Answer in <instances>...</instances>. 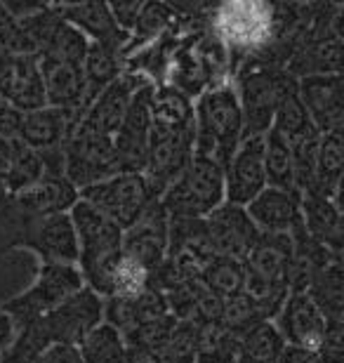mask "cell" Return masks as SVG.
Returning <instances> with one entry per match:
<instances>
[{"mask_svg": "<svg viewBox=\"0 0 344 363\" xmlns=\"http://www.w3.org/2000/svg\"><path fill=\"white\" fill-rule=\"evenodd\" d=\"M28 248L43 264H78V241L69 213L35 217L19 210L12 199H0V252Z\"/></svg>", "mask_w": 344, "mask_h": 363, "instance_id": "1", "label": "cell"}, {"mask_svg": "<svg viewBox=\"0 0 344 363\" xmlns=\"http://www.w3.org/2000/svg\"><path fill=\"white\" fill-rule=\"evenodd\" d=\"M73 231L78 241V272L85 288H90L101 300L111 297L113 269L121 257L123 231L111 220L99 215L90 203L80 201L69 210Z\"/></svg>", "mask_w": 344, "mask_h": 363, "instance_id": "2", "label": "cell"}, {"mask_svg": "<svg viewBox=\"0 0 344 363\" xmlns=\"http://www.w3.org/2000/svg\"><path fill=\"white\" fill-rule=\"evenodd\" d=\"M194 125V156L210 158L224 170L243 140V113L233 83H219L196 97Z\"/></svg>", "mask_w": 344, "mask_h": 363, "instance_id": "3", "label": "cell"}, {"mask_svg": "<svg viewBox=\"0 0 344 363\" xmlns=\"http://www.w3.org/2000/svg\"><path fill=\"white\" fill-rule=\"evenodd\" d=\"M233 76H236L233 90L243 113V137L267 135L272 130L276 108L295 78H290L283 67L257 55L245 57Z\"/></svg>", "mask_w": 344, "mask_h": 363, "instance_id": "4", "label": "cell"}, {"mask_svg": "<svg viewBox=\"0 0 344 363\" xmlns=\"http://www.w3.org/2000/svg\"><path fill=\"white\" fill-rule=\"evenodd\" d=\"M167 217L203 220L224 203V170L215 161L194 156L184 172L160 196Z\"/></svg>", "mask_w": 344, "mask_h": 363, "instance_id": "5", "label": "cell"}, {"mask_svg": "<svg viewBox=\"0 0 344 363\" xmlns=\"http://www.w3.org/2000/svg\"><path fill=\"white\" fill-rule=\"evenodd\" d=\"M80 288H85V283L76 264H43L33 286L12 300L0 302V307L10 314L14 330H19L33 323L35 318L45 316L55 307H60Z\"/></svg>", "mask_w": 344, "mask_h": 363, "instance_id": "6", "label": "cell"}, {"mask_svg": "<svg viewBox=\"0 0 344 363\" xmlns=\"http://www.w3.org/2000/svg\"><path fill=\"white\" fill-rule=\"evenodd\" d=\"M78 199L90 203L99 215L111 220L121 231H128L158 196L153 194L142 172H121L99 184L80 189Z\"/></svg>", "mask_w": 344, "mask_h": 363, "instance_id": "7", "label": "cell"}, {"mask_svg": "<svg viewBox=\"0 0 344 363\" xmlns=\"http://www.w3.org/2000/svg\"><path fill=\"white\" fill-rule=\"evenodd\" d=\"M196 125L192 128H172L160 125L151 121L149 147H146V161L142 175L149 182L153 194L163 196L174 179H177L194 158Z\"/></svg>", "mask_w": 344, "mask_h": 363, "instance_id": "8", "label": "cell"}, {"mask_svg": "<svg viewBox=\"0 0 344 363\" xmlns=\"http://www.w3.org/2000/svg\"><path fill=\"white\" fill-rule=\"evenodd\" d=\"M104 321V300L94 295L90 288H80L60 307L35 318V328L45 340V345H80L92 328Z\"/></svg>", "mask_w": 344, "mask_h": 363, "instance_id": "9", "label": "cell"}, {"mask_svg": "<svg viewBox=\"0 0 344 363\" xmlns=\"http://www.w3.org/2000/svg\"><path fill=\"white\" fill-rule=\"evenodd\" d=\"M62 151H64V177L78 191L85 186L99 184L104 179H111L123 172V165L113 149L111 137L71 133L69 140L62 144Z\"/></svg>", "mask_w": 344, "mask_h": 363, "instance_id": "10", "label": "cell"}, {"mask_svg": "<svg viewBox=\"0 0 344 363\" xmlns=\"http://www.w3.org/2000/svg\"><path fill=\"white\" fill-rule=\"evenodd\" d=\"M265 189V135L243 137L224 168V203L245 208Z\"/></svg>", "mask_w": 344, "mask_h": 363, "instance_id": "11", "label": "cell"}, {"mask_svg": "<svg viewBox=\"0 0 344 363\" xmlns=\"http://www.w3.org/2000/svg\"><path fill=\"white\" fill-rule=\"evenodd\" d=\"M153 83H144L135 92L126 116H123L118 130L113 135V149L118 154L123 172H142L146 161V147H149L151 133V97Z\"/></svg>", "mask_w": 344, "mask_h": 363, "instance_id": "12", "label": "cell"}, {"mask_svg": "<svg viewBox=\"0 0 344 363\" xmlns=\"http://www.w3.org/2000/svg\"><path fill=\"white\" fill-rule=\"evenodd\" d=\"M274 321L285 345L316 354L323 350L331 330V323L306 293H290Z\"/></svg>", "mask_w": 344, "mask_h": 363, "instance_id": "13", "label": "cell"}, {"mask_svg": "<svg viewBox=\"0 0 344 363\" xmlns=\"http://www.w3.org/2000/svg\"><path fill=\"white\" fill-rule=\"evenodd\" d=\"M144 83H149L144 76L139 74H130V71H123V74L116 78V81L109 85V88L101 90V94L92 101L90 108L85 111V116L80 118L73 133L80 135H97V137H111L118 130L123 116H126L130 101H133L135 92L142 88Z\"/></svg>", "mask_w": 344, "mask_h": 363, "instance_id": "14", "label": "cell"}, {"mask_svg": "<svg viewBox=\"0 0 344 363\" xmlns=\"http://www.w3.org/2000/svg\"><path fill=\"white\" fill-rule=\"evenodd\" d=\"M167 224H170V217L160 199H156L133 227L123 231L121 255L135 259L153 276V272L163 264L167 252Z\"/></svg>", "mask_w": 344, "mask_h": 363, "instance_id": "15", "label": "cell"}, {"mask_svg": "<svg viewBox=\"0 0 344 363\" xmlns=\"http://www.w3.org/2000/svg\"><path fill=\"white\" fill-rule=\"evenodd\" d=\"M203 220H206L210 248L215 257H231L243 262L260 238V229L248 217L245 208L231 206V203H222Z\"/></svg>", "mask_w": 344, "mask_h": 363, "instance_id": "16", "label": "cell"}, {"mask_svg": "<svg viewBox=\"0 0 344 363\" xmlns=\"http://www.w3.org/2000/svg\"><path fill=\"white\" fill-rule=\"evenodd\" d=\"M297 97L321 135H342L344 88L342 76H309L295 81Z\"/></svg>", "mask_w": 344, "mask_h": 363, "instance_id": "17", "label": "cell"}, {"mask_svg": "<svg viewBox=\"0 0 344 363\" xmlns=\"http://www.w3.org/2000/svg\"><path fill=\"white\" fill-rule=\"evenodd\" d=\"M248 217L262 234H285L295 236L304 231L302 220V194L283 191L267 186L245 206Z\"/></svg>", "mask_w": 344, "mask_h": 363, "instance_id": "18", "label": "cell"}, {"mask_svg": "<svg viewBox=\"0 0 344 363\" xmlns=\"http://www.w3.org/2000/svg\"><path fill=\"white\" fill-rule=\"evenodd\" d=\"M0 97L21 113L38 111V108L45 106L38 57H0Z\"/></svg>", "mask_w": 344, "mask_h": 363, "instance_id": "19", "label": "cell"}, {"mask_svg": "<svg viewBox=\"0 0 344 363\" xmlns=\"http://www.w3.org/2000/svg\"><path fill=\"white\" fill-rule=\"evenodd\" d=\"M52 10L94 45L113 50L121 57L126 52L130 33L116 24L106 3H52Z\"/></svg>", "mask_w": 344, "mask_h": 363, "instance_id": "20", "label": "cell"}, {"mask_svg": "<svg viewBox=\"0 0 344 363\" xmlns=\"http://www.w3.org/2000/svg\"><path fill=\"white\" fill-rule=\"evenodd\" d=\"M292 257V238L285 234H262L243 259L245 279L288 288V267Z\"/></svg>", "mask_w": 344, "mask_h": 363, "instance_id": "21", "label": "cell"}, {"mask_svg": "<svg viewBox=\"0 0 344 363\" xmlns=\"http://www.w3.org/2000/svg\"><path fill=\"white\" fill-rule=\"evenodd\" d=\"M76 113L69 108L43 106L38 111H28L21 116V128L17 140L33 151L62 149L69 135L76 130Z\"/></svg>", "mask_w": 344, "mask_h": 363, "instance_id": "22", "label": "cell"}, {"mask_svg": "<svg viewBox=\"0 0 344 363\" xmlns=\"http://www.w3.org/2000/svg\"><path fill=\"white\" fill-rule=\"evenodd\" d=\"M43 92H45V106L69 108L76 113V121L83 118V99H85V81L83 69L71 64L38 57Z\"/></svg>", "mask_w": 344, "mask_h": 363, "instance_id": "23", "label": "cell"}, {"mask_svg": "<svg viewBox=\"0 0 344 363\" xmlns=\"http://www.w3.org/2000/svg\"><path fill=\"white\" fill-rule=\"evenodd\" d=\"M304 231L311 241L333 252H342V210L340 203L323 194H302Z\"/></svg>", "mask_w": 344, "mask_h": 363, "instance_id": "24", "label": "cell"}, {"mask_svg": "<svg viewBox=\"0 0 344 363\" xmlns=\"http://www.w3.org/2000/svg\"><path fill=\"white\" fill-rule=\"evenodd\" d=\"M285 71L295 81L309 76H342V38L328 35L306 43L290 57Z\"/></svg>", "mask_w": 344, "mask_h": 363, "instance_id": "25", "label": "cell"}, {"mask_svg": "<svg viewBox=\"0 0 344 363\" xmlns=\"http://www.w3.org/2000/svg\"><path fill=\"white\" fill-rule=\"evenodd\" d=\"M19 210L35 217L64 215L78 203V189L67 177H48L24 194L10 196Z\"/></svg>", "mask_w": 344, "mask_h": 363, "instance_id": "26", "label": "cell"}, {"mask_svg": "<svg viewBox=\"0 0 344 363\" xmlns=\"http://www.w3.org/2000/svg\"><path fill=\"white\" fill-rule=\"evenodd\" d=\"M123 74V57L113 50L90 43L83 62V81H85V99H83V116L90 104L99 97L101 90L109 88L116 78Z\"/></svg>", "mask_w": 344, "mask_h": 363, "instance_id": "27", "label": "cell"}, {"mask_svg": "<svg viewBox=\"0 0 344 363\" xmlns=\"http://www.w3.org/2000/svg\"><path fill=\"white\" fill-rule=\"evenodd\" d=\"M179 14L174 12V7L170 3H142V10L137 14V21L130 31V40L128 48L123 52V60L130 55H135L137 50L146 48L149 43H153L158 35H163L167 28H170L174 21H177Z\"/></svg>", "mask_w": 344, "mask_h": 363, "instance_id": "28", "label": "cell"}, {"mask_svg": "<svg viewBox=\"0 0 344 363\" xmlns=\"http://www.w3.org/2000/svg\"><path fill=\"white\" fill-rule=\"evenodd\" d=\"M344 170L342 135H321L316 151V194H323L340 203V184Z\"/></svg>", "mask_w": 344, "mask_h": 363, "instance_id": "29", "label": "cell"}, {"mask_svg": "<svg viewBox=\"0 0 344 363\" xmlns=\"http://www.w3.org/2000/svg\"><path fill=\"white\" fill-rule=\"evenodd\" d=\"M306 295L321 309L328 323H342V259H335L314 276Z\"/></svg>", "mask_w": 344, "mask_h": 363, "instance_id": "30", "label": "cell"}, {"mask_svg": "<svg viewBox=\"0 0 344 363\" xmlns=\"http://www.w3.org/2000/svg\"><path fill=\"white\" fill-rule=\"evenodd\" d=\"M240 350V335L222 323L199 325L196 363H236Z\"/></svg>", "mask_w": 344, "mask_h": 363, "instance_id": "31", "label": "cell"}, {"mask_svg": "<svg viewBox=\"0 0 344 363\" xmlns=\"http://www.w3.org/2000/svg\"><path fill=\"white\" fill-rule=\"evenodd\" d=\"M272 130H276V133L288 142V147H292V144L302 142V140H306V137L318 133V130L314 128L309 113L304 111L302 101H299V97H297L295 83L290 85V90L285 92V97L281 99V104H278Z\"/></svg>", "mask_w": 344, "mask_h": 363, "instance_id": "32", "label": "cell"}, {"mask_svg": "<svg viewBox=\"0 0 344 363\" xmlns=\"http://www.w3.org/2000/svg\"><path fill=\"white\" fill-rule=\"evenodd\" d=\"M201 283L222 302L240 295L245 290V267L240 259L231 257H212L201 276Z\"/></svg>", "mask_w": 344, "mask_h": 363, "instance_id": "33", "label": "cell"}, {"mask_svg": "<svg viewBox=\"0 0 344 363\" xmlns=\"http://www.w3.org/2000/svg\"><path fill=\"white\" fill-rule=\"evenodd\" d=\"M265 175L267 186L283 189V191H297L290 147L276 130H269L265 135Z\"/></svg>", "mask_w": 344, "mask_h": 363, "instance_id": "34", "label": "cell"}, {"mask_svg": "<svg viewBox=\"0 0 344 363\" xmlns=\"http://www.w3.org/2000/svg\"><path fill=\"white\" fill-rule=\"evenodd\" d=\"M87 45H90V40H87L76 26L67 24V21L60 17V24H57L55 31L50 33V38L45 45H43L38 57H48V60H57V62L83 69Z\"/></svg>", "mask_w": 344, "mask_h": 363, "instance_id": "35", "label": "cell"}, {"mask_svg": "<svg viewBox=\"0 0 344 363\" xmlns=\"http://www.w3.org/2000/svg\"><path fill=\"white\" fill-rule=\"evenodd\" d=\"M43 179H48V175H45V163H43L40 154L24 147V144L17 140V149H14L10 172H7L3 179L7 196L24 194L28 189H33L35 184H40Z\"/></svg>", "mask_w": 344, "mask_h": 363, "instance_id": "36", "label": "cell"}, {"mask_svg": "<svg viewBox=\"0 0 344 363\" xmlns=\"http://www.w3.org/2000/svg\"><path fill=\"white\" fill-rule=\"evenodd\" d=\"M83 363H123L126 359V340L121 333L101 321L78 345Z\"/></svg>", "mask_w": 344, "mask_h": 363, "instance_id": "37", "label": "cell"}, {"mask_svg": "<svg viewBox=\"0 0 344 363\" xmlns=\"http://www.w3.org/2000/svg\"><path fill=\"white\" fill-rule=\"evenodd\" d=\"M283 350L285 342L281 333L276 330V325L272 321H265L253 325L250 330L240 335L238 359L257 361V363H276Z\"/></svg>", "mask_w": 344, "mask_h": 363, "instance_id": "38", "label": "cell"}, {"mask_svg": "<svg viewBox=\"0 0 344 363\" xmlns=\"http://www.w3.org/2000/svg\"><path fill=\"white\" fill-rule=\"evenodd\" d=\"M196 345H199V325L177 321L158 352L160 363H196Z\"/></svg>", "mask_w": 344, "mask_h": 363, "instance_id": "39", "label": "cell"}, {"mask_svg": "<svg viewBox=\"0 0 344 363\" xmlns=\"http://www.w3.org/2000/svg\"><path fill=\"white\" fill-rule=\"evenodd\" d=\"M113 297H137L142 295L144 290L151 288V274L144 269L142 264L135 262L126 255L118 257V264L113 269Z\"/></svg>", "mask_w": 344, "mask_h": 363, "instance_id": "40", "label": "cell"}, {"mask_svg": "<svg viewBox=\"0 0 344 363\" xmlns=\"http://www.w3.org/2000/svg\"><path fill=\"white\" fill-rule=\"evenodd\" d=\"M219 323L226 325L229 330H233L236 335H243V333L250 330L253 325L265 323V321H262L260 311L253 304L250 297H248L245 293H240V295L231 297V300L224 302L222 316H219Z\"/></svg>", "mask_w": 344, "mask_h": 363, "instance_id": "41", "label": "cell"}, {"mask_svg": "<svg viewBox=\"0 0 344 363\" xmlns=\"http://www.w3.org/2000/svg\"><path fill=\"white\" fill-rule=\"evenodd\" d=\"M174 325H177V318H174L172 314H167L163 318H156V321H146L130 333V335L126 337V345L146 347V350L160 352V347H163L165 340L170 337Z\"/></svg>", "mask_w": 344, "mask_h": 363, "instance_id": "42", "label": "cell"}, {"mask_svg": "<svg viewBox=\"0 0 344 363\" xmlns=\"http://www.w3.org/2000/svg\"><path fill=\"white\" fill-rule=\"evenodd\" d=\"M106 5H109V12H111L116 24H118L126 33L133 31L137 14L142 10V3H139V0H123V3H106Z\"/></svg>", "mask_w": 344, "mask_h": 363, "instance_id": "43", "label": "cell"}, {"mask_svg": "<svg viewBox=\"0 0 344 363\" xmlns=\"http://www.w3.org/2000/svg\"><path fill=\"white\" fill-rule=\"evenodd\" d=\"M33 363H83L76 345H50Z\"/></svg>", "mask_w": 344, "mask_h": 363, "instance_id": "44", "label": "cell"}, {"mask_svg": "<svg viewBox=\"0 0 344 363\" xmlns=\"http://www.w3.org/2000/svg\"><path fill=\"white\" fill-rule=\"evenodd\" d=\"M21 111H17L12 104L0 97V137L5 140H17L19 137V128H21Z\"/></svg>", "mask_w": 344, "mask_h": 363, "instance_id": "45", "label": "cell"}, {"mask_svg": "<svg viewBox=\"0 0 344 363\" xmlns=\"http://www.w3.org/2000/svg\"><path fill=\"white\" fill-rule=\"evenodd\" d=\"M276 363H321V357L316 352H306V350H299V347H288L281 352Z\"/></svg>", "mask_w": 344, "mask_h": 363, "instance_id": "46", "label": "cell"}, {"mask_svg": "<svg viewBox=\"0 0 344 363\" xmlns=\"http://www.w3.org/2000/svg\"><path fill=\"white\" fill-rule=\"evenodd\" d=\"M123 363H160L158 352L146 350V347H135V345H126V359Z\"/></svg>", "mask_w": 344, "mask_h": 363, "instance_id": "47", "label": "cell"}, {"mask_svg": "<svg viewBox=\"0 0 344 363\" xmlns=\"http://www.w3.org/2000/svg\"><path fill=\"white\" fill-rule=\"evenodd\" d=\"M14 149H17V140H5V137H0V182L10 172Z\"/></svg>", "mask_w": 344, "mask_h": 363, "instance_id": "48", "label": "cell"}, {"mask_svg": "<svg viewBox=\"0 0 344 363\" xmlns=\"http://www.w3.org/2000/svg\"><path fill=\"white\" fill-rule=\"evenodd\" d=\"M14 323H12V318H10V314L0 307V354H3L7 347H10V342L14 340Z\"/></svg>", "mask_w": 344, "mask_h": 363, "instance_id": "49", "label": "cell"}, {"mask_svg": "<svg viewBox=\"0 0 344 363\" xmlns=\"http://www.w3.org/2000/svg\"><path fill=\"white\" fill-rule=\"evenodd\" d=\"M236 363H257V361H245V359H238Z\"/></svg>", "mask_w": 344, "mask_h": 363, "instance_id": "50", "label": "cell"}]
</instances>
